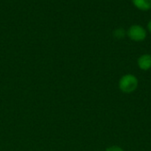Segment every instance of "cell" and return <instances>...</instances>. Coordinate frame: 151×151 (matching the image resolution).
<instances>
[{"label":"cell","instance_id":"obj_2","mask_svg":"<svg viewBox=\"0 0 151 151\" xmlns=\"http://www.w3.org/2000/svg\"><path fill=\"white\" fill-rule=\"evenodd\" d=\"M128 37L135 42H142L143 41L147 36V32L143 27L141 25H133L131 26L127 32Z\"/></svg>","mask_w":151,"mask_h":151},{"label":"cell","instance_id":"obj_6","mask_svg":"<svg viewBox=\"0 0 151 151\" xmlns=\"http://www.w3.org/2000/svg\"><path fill=\"white\" fill-rule=\"evenodd\" d=\"M105 151H124V150L119 146H111V147L107 148Z\"/></svg>","mask_w":151,"mask_h":151},{"label":"cell","instance_id":"obj_4","mask_svg":"<svg viewBox=\"0 0 151 151\" xmlns=\"http://www.w3.org/2000/svg\"><path fill=\"white\" fill-rule=\"evenodd\" d=\"M136 8L142 11H149L151 9V0H132Z\"/></svg>","mask_w":151,"mask_h":151},{"label":"cell","instance_id":"obj_5","mask_svg":"<svg viewBox=\"0 0 151 151\" xmlns=\"http://www.w3.org/2000/svg\"><path fill=\"white\" fill-rule=\"evenodd\" d=\"M113 35H114V36H115L116 38L121 39V38H123V37L125 36L126 31H125L123 28H118V29H116V30L113 32Z\"/></svg>","mask_w":151,"mask_h":151},{"label":"cell","instance_id":"obj_7","mask_svg":"<svg viewBox=\"0 0 151 151\" xmlns=\"http://www.w3.org/2000/svg\"><path fill=\"white\" fill-rule=\"evenodd\" d=\"M148 29H149V31L151 33V20L149 21V23H148Z\"/></svg>","mask_w":151,"mask_h":151},{"label":"cell","instance_id":"obj_3","mask_svg":"<svg viewBox=\"0 0 151 151\" xmlns=\"http://www.w3.org/2000/svg\"><path fill=\"white\" fill-rule=\"evenodd\" d=\"M138 67L142 70H149L151 69V55L150 54H142L139 57L137 61Z\"/></svg>","mask_w":151,"mask_h":151},{"label":"cell","instance_id":"obj_1","mask_svg":"<svg viewBox=\"0 0 151 151\" xmlns=\"http://www.w3.org/2000/svg\"><path fill=\"white\" fill-rule=\"evenodd\" d=\"M138 79L132 74H127L123 76L119 82V87L124 93H132L138 87Z\"/></svg>","mask_w":151,"mask_h":151}]
</instances>
